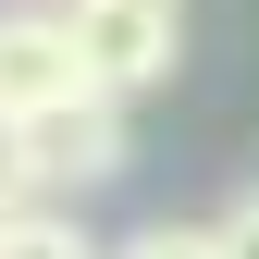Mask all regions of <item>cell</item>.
<instances>
[{
    "label": "cell",
    "mask_w": 259,
    "mask_h": 259,
    "mask_svg": "<svg viewBox=\"0 0 259 259\" xmlns=\"http://www.w3.org/2000/svg\"><path fill=\"white\" fill-rule=\"evenodd\" d=\"M62 13H74V50H87V74H99V99L173 87V62H185V0H62Z\"/></svg>",
    "instance_id": "cell-1"
},
{
    "label": "cell",
    "mask_w": 259,
    "mask_h": 259,
    "mask_svg": "<svg viewBox=\"0 0 259 259\" xmlns=\"http://www.w3.org/2000/svg\"><path fill=\"white\" fill-rule=\"evenodd\" d=\"M87 50H74V13L37 0V13H0V123H37L62 99H87Z\"/></svg>",
    "instance_id": "cell-2"
},
{
    "label": "cell",
    "mask_w": 259,
    "mask_h": 259,
    "mask_svg": "<svg viewBox=\"0 0 259 259\" xmlns=\"http://www.w3.org/2000/svg\"><path fill=\"white\" fill-rule=\"evenodd\" d=\"M25 136V173H37V198H62V185H111L123 160H136V136H123V99H99V87H87V99H62V111H37V123H13Z\"/></svg>",
    "instance_id": "cell-3"
},
{
    "label": "cell",
    "mask_w": 259,
    "mask_h": 259,
    "mask_svg": "<svg viewBox=\"0 0 259 259\" xmlns=\"http://www.w3.org/2000/svg\"><path fill=\"white\" fill-rule=\"evenodd\" d=\"M0 259H111V247H87V235H74V210H50V198H37V210L0 222Z\"/></svg>",
    "instance_id": "cell-4"
},
{
    "label": "cell",
    "mask_w": 259,
    "mask_h": 259,
    "mask_svg": "<svg viewBox=\"0 0 259 259\" xmlns=\"http://www.w3.org/2000/svg\"><path fill=\"white\" fill-rule=\"evenodd\" d=\"M111 259H222V222H136Z\"/></svg>",
    "instance_id": "cell-5"
},
{
    "label": "cell",
    "mask_w": 259,
    "mask_h": 259,
    "mask_svg": "<svg viewBox=\"0 0 259 259\" xmlns=\"http://www.w3.org/2000/svg\"><path fill=\"white\" fill-rule=\"evenodd\" d=\"M13 210H37V173H25V136L0 123V222H13Z\"/></svg>",
    "instance_id": "cell-6"
},
{
    "label": "cell",
    "mask_w": 259,
    "mask_h": 259,
    "mask_svg": "<svg viewBox=\"0 0 259 259\" xmlns=\"http://www.w3.org/2000/svg\"><path fill=\"white\" fill-rule=\"evenodd\" d=\"M222 259H259V185H247L235 210H222Z\"/></svg>",
    "instance_id": "cell-7"
}]
</instances>
